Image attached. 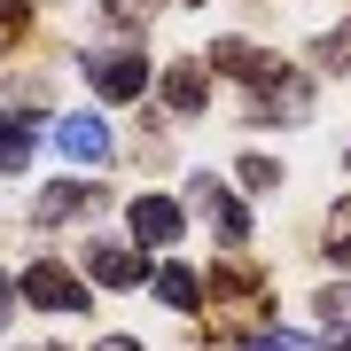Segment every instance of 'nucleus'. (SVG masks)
<instances>
[{
	"instance_id": "1",
	"label": "nucleus",
	"mask_w": 351,
	"mask_h": 351,
	"mask_svg": "<svg viewBox=\"0 0 351 351\" xmlns=\"http://www.w3.org/2000/svg\"><path fill=\"white\" fill-rule=\"evenodd\" d=\"M86 78H94V94H101V101H133V94H141V78H149V63H141L133 47H125V55L110 47V55H86Z\"/></svg>"
},
{
	"instance_id": "2",
	"label": "nucleus",
	"mask_w": 351,
	"mask_h": 351,
	"mask_svg": "<svg viewBox=\"0 0 351 351\" xmlns=\"http://www.w3.org/2000/svg\"><path fill=\"white\" fill-rule=\"evenodd\" d=\"M24 297L39 304V313H86V289H78V274H71V265H32Z\"/></svg>"
},
{
	"instance_id": "9",
	"label": "nucleus",
	"mask_w": 351,
	"mask_h": 351,
	"mask_svg": "<svg viewBox=\"0 0 351 351\" xmlns=\"http://www.w3.org/2000/svg\"><path fill=\"white\" fill-rule=\"evenodd\" d=\"M78 211H86V188H47V195H39V219H78Z\"/></svg>"
},
{
	"instance_id": "6",
	"label": "nucleus",
	"mask_w": 351,
	"mask_h": 351,
	"mask_svg": "<svg viewBox=\"0 0 351 351\" xmlns=\"http://www.w3.org/2000/svg\"><path fill=\"white\" fill-rule=\"evenodd\" d=\"M94 281H110V289H133V281H141V258L125 250V242H101V250H94Z\"/></svg>"
},
{
	"instance_id": "14",
	"label": "nucleus",
	"mask_w": 351,
	"mask_h": 351,
	"mask_svg": "<svg viewBox=\"0 0 351 351\" xmlns=\"http://www.w3.org/2000/svg\"><path fill=\"white\" fill-rule=\"evenodd\" d=\"M8 39H16V8L0 0V47H8Z\"/></svg>"
},
{
	"instance_id": "11",
	"label": "nucleus",
	"mask_w": 351,
	"mask_h": 351,
	"mask_svg": "<svg viewBox=\"0 0 351 351\" xmlns=\"http://www.w3.org/2000/svg\"><path fill=\"white\" fill-rule=\"evenodd\" d=\"M328 258H336V265H351V203H336V219H328Z\"/></svg>"
},
{
	"instance_id": "3",
	"label": "nucleus",
	"mask_w": 351,
	"mask_h": 351,
	"mask_svg": "<svg viewBox=\"0 0 351 351\" xmlns=\"http://www.w3.org/2000/svg\"><path fill=\"white\" fill-rule=\"evenodd\" d=\"M55 149L78 156V164H110V125H101V117H63V125H55Z\"/></svg>"
},
{
	"instance_id": "8",
	"label": "nucleus",
	"mask_w": 351,
	"mask_h": 351,
	"mask_svg": "<svg viewBox=\"0 0 351 351\" xmlns=\"http://www.w3.org/2000/svg\"><path fill=\"white\" fill-rule=\"evenodd\" d=\"M156 297L172 304V313H188V304H195V274H188V265H164V274H156Z\"/></svg>"
},
{
	"instance_id": "13",
	"label": "nucleus",
	"mask_w": 351,
	"mask_h": 351,
	"mask_svg": "<svg viewBox=\"0 0 351 351\" xmlns=\"http://www.w3.org/2000/svg\"><path fill=\"white\" fill-rule=\"evenodd\" d=\"M328 320H351V289H328V304H320Z\"/></svg>"
},
{
	"instance_id": "16",
	"label": "nucleus",
	"mask_w": 351,
	"mask_h": 351,
	"mask_svg": "<svg viewBox=\"0 0 351 351\" xmlns=\"http://www.w3.org/2000/svg\"><path fill=\"white\" fill-rule=\"evenodd\" d=\"M94 351H141V343L133 336H110V343H94Z\"/></svg>"
},
{
	"instance_id": "7",
	"label": "nucleus",
	"mask_w": 351,
	"mask_h": 351,
	"mask_svg": "<svg viewBox=\"0 0 351 351\" xmlns=\"http://www.w3.org/2000/svg\"><path fill=\"white\" fill-rule=\"evenodd\" d=\"M24 149H32V117L8 110V117H0V172H16V164H24Z\"/></svg>"
},
{
	"instance_id": "10",
	"label": "nucleus",
	"mask_w": 351,
	"mask_h": 351,
	"mask_svg": "<svg viewBox=\"0 0 351 351\" xmlns=\"http://www.w3.org/2000/svg\"><path fill=\"white\" fill-rule=\"evenodd\" d=\"M164 94H172V110H203V71H172Z\"/></svg>"
},
{
	"instance_id": "15",
	"label": "nucleus",
	"mask_w": 351,
	"mask_h": 351,
	"mask_svg": "<svg viewBox=\"0 0 351 351\" xmlns=\"http://www.w3.org/2000/svg\"><path fill=\"white\" fill-rule=\"evenodd\" d=\"M8 313H16V281L0 274V320H8Z\"/></svg>"
},
{
	"instance_id": "4",
	"label": "nucleus",
	"mask_w": 351,
	"mask_h": 351,
	"mask_svg": "<svg viewBox=\"0 0 351 351\" xmlns=\"http://www.w3.org/2000/svg\"><path fill=\"white\" fill-rule=\"evenodd\" d=\"M188 203H203V211H211V226H219V242H242V234H250V211H242L234 195H219L211 180H195V188H188Z\"/></svg>"
},
{
	"instance_id": "12",
	"label": "nucleus",
	"mask_w": 351,
	"mask_h": 351,
	"mask_svg": "<svg viewBox=\"0 0 351 351\" xmlns=\"http://www.w3.org/2000/svg\"><path fill=\"white\" fill-rule=\"evenodd\" d=\"M250 351H313V343H304V336H281V328H274V336H258Z\"/></svg>"
},
{
	"instance_id": "5",
	"label": "nucleus",
	"mask_w": 351,
	"mask_h": 351,
	"mask_svg": "<svg viewBox=\"0 0 351 351\" xmlns=\"http://www.w3.org/2000/svg\"><path fill=\"white\" fill-rule=\"evenodd\" d=\"M133 234H141V242H172V234H180V203H172V195H141V203H133Z\"/></svg>"
}]
</instances>
